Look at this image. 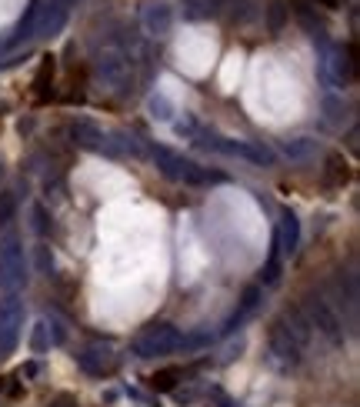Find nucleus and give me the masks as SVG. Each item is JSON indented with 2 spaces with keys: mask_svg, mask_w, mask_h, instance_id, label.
<instances>
[{
  "mask_svg": "<svg viewBox=\"0 0 360 407\" xmlns=\"http://www.w3.org/2000/svg\"><path fill=\"white\" fill-rule=\"evenodd\" d=\"M150 157L153 164L160 167V174L170 177V181H180V184H190V187H200V184H213V181H224V174H210L204 167H197L194 161H187L183 154L170 151L164 144H153L150 147Z\"/></svg>",
  "mask_w": 360,
  "mask_h": 407,
  "instance_id": "1",
  "label": "nucleus"
},
{
  "mask_svg": "<svg viewBox=\"0 0 360 407\" xmlns=\"http://www.w3.org/2000/svg\"><path fill=\"white\" fill-rule=\"evenodd\" d=\"M27 284V264H24V247H20V237L7 234L0 241V290L7 294H17L20 287Z\"/></svg>",
  "mask_w": 360,
  "mask_h": 407,
  "instance_id": "2",
  "label": "nucleus"
},
{
  "mask_svg": "<svg viewBox=\"0 0 360 407\" xmlns=\"http://www.w3.org/2000/svg\"><path fill=\"white\" fill-rule=\"evenodd\" d=\"M97 80L104 87H110L114 94H127V91H134V67H130V61L123 54L104 50L97 57Z\"/></svg>",
  "mask_w": 360,
  "mask_h": 407,
  "instance_id": "3",
  "label": "nucleus"
},
{
  "mask_svg": "<svg viewBox=\"0 0 360 407\" xmlns=\"http://www.w3.org/2000/svg\"><path fill=\"white\" fill-rule=\"evenodd\" d=\"M180 344H183V337L174 324H150L134 341V354L137 357H160V354H174Z\"/></svg>",
  "mask_w": 360,
  "mask_h": 407,
  "instance_id": "4",
  "label": "nucleus"
},
{
  "mask_svg": "<svg viewBox=\"0 0 360 407\" xmlns=\"http://www.w3.org/2000/svg\"><path fill=\"white\" fill-rule=\"evenodd\" d=\"M303 311H307V320H310V327H317V331L324 334V337H330L333 344H340L344 341V324H340V317L333 314V307H330L320 294H307L303 297Z\"/></svg>",
  "mask_w": 360,
  "mask_h": 407,
  "instance_id": "5",
  "label": "nucleus"
},
{
  "mask_svg": "<svg viewBox=\"0 0 360 407\" xmlns=\"http://www.w3.org/2000/svg\"><path fill=\"white\" fill-rule=\"evenodd\" d=\"M204 147H213L220 154H230V157H240V161H250L257 167H270L273 164V151L264 147V144H254V140H227V137H210V140H200Z\"/></svg>",
  "mask_w": 360,
  "mask_h": 407,
  "instance_id": "6",
  "label": "nucleus"
},
{
  "mask_svg": "<svg viewBox=\"0 0 360 407\" xmlns=\"http://www.w3.org/2000/svg\"><path fill=\"white\" fill-rule=\"evenodd\" d=\"M70 140H74L77 147H84V151H97V154H110V157H117V147L110 144V137L97 127L93 121H87V117H77V121H70Z\"/></svg>",
  "mask_w": 360,
  "mask_h": 407,
  "instance_id": "7",
  "label": "nucleus"
},
{
  "mask_svg": "<svg viewBox=\"0 0 360 407\" xmlns=\"http://www.w3.org/2000/svg\"><path fill=\"white\" fill-rule=\"evenodd\" d=\"M20 327H24V307L14 294L0 301V354H10L20 341Z\"/></svg>",
  "mask_w": 360,
  "mask_h": 407,
  "instance_id": "8",
  "label": "nucleus"
},
{
  "mask_svg": "<svg viewBox=\"0 0 360 407\" xmlns=\"http://www.w3.org/2000/svg\"><path fill=\"white\" fill-rule=\"evenodd\" d=\"M77 364H80V371H87L90 377H107V374H114L117 357H114L110 344H87L77 354Z\"/></svg>",
  "mask_w": 360,
  "mask_h": 407,
  "instance_id": "9",
  "label": "nucleus"
},
{
  "mask_svg": "<svg viewBox=\"0 0 360 407\" xmlns=\"http://www.w3.org/2000/svg\"><path fill=\"white\" fill-rule=\"evenodd\" d=\"M270 354L284 364V367H297L300 364V344L280 327V324L270 331Z\"/></svg>",
  "mask_w": 360,
  "mask_h": 407,
  "instance_id": "10",
  "label": "nucleus"
},
{
  "mask_svg": "<svg viewBox=\"0 0 360 407\" xmlns=\"http://www.w3.org/2000/svg\"><path fill=\"white\" fill-rule=\"evenodd\" d=\"M63 24H67V7H60V3L44 7V3H40V14H37V31H33V37H54Z\"/></svg>",
  "mask_w": 360,
  "mask_h": 407,
  "instance_id": "11",
  "label": "nucleus"
},
{
  "mask_svg": "<svg viewBox=\"0 0 360 407\" xmlns=\"http://www.w3.org/2000/svg\"><path fill=\"white\" fill-rule=\"evenodd\" d=\"M277 247L287 251V254H294V251L300 247V221H297V214L290 211V207L280 211V234H277Z\"/></svg>",
  "mask_w": 360,
  "mask_h": 407,
  "instance_id": "12",
  "label": "nucleus"
},
{
  "mask_svg": "<svg viewBox=\"0 0 360 407\" xmlns=\"http://www.w3.org/2000/svg\"><path fill=\"white\" fill-rule=\"evenodd\" d=\"M324 67L333 71L337 84H350L354 80V61H350V50H344V47H333L327 54V61H324Z\"/></svg>",
  "mask_w": 360,
  "mask_h": 407,
  "instance_id": "13",
  "label": "nucleus"
},
{
  "mask_svg": "<svg viewBox=\"0 0 360 407\" xmlns=\"http://www.w3.org/2000/svg\"><path fill=\"white\" fill-rule=\"evenodd\" d=\"M170 24H174V10H170L167 3H153V7L144 10V27H147V34H153V37H164V34L170 31Z\"/></svg>",
  "mask_w": 360,
  "mask_h": 407,
  "instance_id": "14",
  "label": "nucleus"
},
{
  "mask_svg": "<svg viewBox=\"0 0 360 407\" xmlns=\"http://www.w3.org/2000/svg\"><path fill=\"white\" fill-rule=\"evenodd\" d=\"M54 74H57V64L54 57H40V71L33 77V94H37V104H47L50 94H54Z\"/></svg>",
  "mask_w": 360,
  "mask_h": 407,
  "instance_id": "15",
  "label": "nucleus"
},
{
  "mask_svg": "<svg viewBox=\"0 0 360 407\" xmlns=\"http://www.w3.org/2000/svg\"><path fill=\"white\" fill-rule=\"evenodd\" d=\"M37 14H40V0H30V3H27V10H24V17L17 20L14 37H10L7 44L17 47L20 40H30V37H33V31H37Z\"/></svg>",
  "mask_w": 360,
  "mask_h": 407,
  "instance_id": "16",
  "label": "nucleus"
},
{
  "mask_svg": "<svg viewBox=\"0 0 360 407\" xmlns=\"http://www.w3.org/2000/svg\"><path fill=\"white\" fill-rule=\"evenodd\" d=\"M350 181V164L344 161V154H330L327 167H324V184L327 187H344Z\"/></svg>",
  "mask_w": 360,
  "mask_h": 407,
  "instance_id": "17",
  "label": "nucleus"
},
{
  "mask_svg": "<svg viewBox=\"0 0 360 407\" xmlns=\"http://www.w3.org/2000/svg\"><path fill=\"white\" fill-rule=\"evenodd\" d=\"M287 17H290V7H287V0H270L267 7V31L270 34H280L287 24Z\"/></svg>",
  "mask_w": 360,
  "mask_h": 407,
  "instance_id": "18",
  "label": "nucleus"
},
{
  "mask_svg": "<svg viewBox=\"0 0 360 407\" xmlns=\"http://www.w3.org/2000/svg\"><path fill=\"white\" fill-rule=\"evenodd\" d=\"M257 297H260V287H247V290H243V297H240V311L230 317V320H227V331H234L240 320H243V317L254 311V307H257Z\"/></svg>",
  "mask_w": 360,
  "mask_h": 407,
  "instance_id": "19",
  "label": "nucleus"
},
{
  "mask_svg": "<svg viewBox=\"0 0 360 407\" xmlns=\"http://www.w3.org/2000/svg\"><path fill=\"white\" fill-rule=\"evenodd\" d=\"M180 377H183L180 367H167V371H157V374L150 377V387H153V391H174Z\"/></svg>",
  "mask_w": 360,
  "mask_h": 407,
  "instance_id": "20",
  "label": "nucleus"
},
{
  "mask_svg": "<svg viewBox=\"0 0 360 407\" xmlns=\"http://www.w3.org/2000/svg\"><path fill=\"white\" fill-rule=\"evenodd\" d=\"M284 154H287V157H294V161H303V157H310V154H314V140H310V137L287 140V144H284Z\"/></svg>",
  "mask_w": 360,
  "mask_h": 407,
  "instance_id": "21",
  "label": "nucleus"
},
{
  "mask_svg": "<svg viewBox=\"0 0 360 407\" xmlns=\"http://www.w3.org/2000/svg\"><path fill=\"white\" fill-rule=\"evenodd\" d=\"M14 214H17V197L14 191H0V230L14 221Z\"/></svg>",
  "mask_w": 360,
  "mask_h": 407,
  "instance_id": "22",
  "label": "nucleus"
},
{
  "mask_svg": "<svg viewBox=\"0 0 360 407\" xmlns=\"http://www.w3.org/2000/svg\"><path fill=\"white\" fill-rule=\"evenodd\" d=\"M150 114H153L157 121H170V117H174V104L167 101L164 94H153V97H150Z\"/></svg>",
  "mask_w": 360,
  "mask_h": 407,
  "instance_id": "23",
  "label": "nucleus"
},
{
  "mask_svg": "<svg viewBox=\"0 0 360 407\" xmlns=\"http://www.w3.org/2000/svg\"><path fill=\"white\" fill-rule=\"evenodd\" d=\"M30 347H33V354H44L50 341H47V320H40L37 327H33V337H30Z\"/></svg>",
  "mask_w": 360,
  "mask_h": 407,
  "instance_id": "24",
  "label": "nucleus"
},
{
  "mask_svg": "<svg viewBox=\"0 0 360 407\" xmlns=\"http://www.w3.org/2000/svg\"><path fill=\"white\" fill-rule=\"evenodd\" d=\"M277 277H280V254L273 251V254H270V260H267V267H264V284H273Z\"/></svg>",
  "mask_w": 360,
  "mask_h": 407,
  "instance_id": "25",
  "label": "nucleus"
},
{
  "mask_svg": "<svg viewBox=\"0 0 360 407\" xmlns=\"http://www.w3.org/2000/svg\"><path fill=\"white\" fill-rule=\"evenodd\" d=\"M37 267H40L44 274L54 271V254H50V247H47V244H40V247H37Z\"/></svg>",
  "mask_w": 360,
  "mask_h": 407,
  "instance_id": "26",
  "label": "nucleus"
},
{
  "mask_svg": "<svg viewBox=\"0 0 360 407\" xmlns=\"http://www.w3.org/2000/svg\"><path fill=\"white\" fill-rule=\"evenodd\" d=\"M33 217H37V230L44 234V230H47V214H44V207H33Z\"/></svg>",
  "mask_w": 360,
  "mask_h": 407,
  "instance_id": "27",
  "label": "nucleus"
},
{
  "mask_svg": "<svg viewBox=\"0 0 360 407\" xmlns=\"http://www.w3.org/2000/svg\"><path fill=\"white\" fill-rule=\"evenodd\" d=\"M54 407H80V404H74L70 397H60V401H57V404H54Z\"/></svg>",
  "mask_w": 360,
  "mask_h": 407,
  "instance_id": "28",
  "label": "nucleus"
},
{
  "mask_svg": "<svg viewBox=\"0 0 360 407\" xmlns=\"http://www.w3.org/2000/svg\"><path fill=\"white\" fill-rule=\"evenodd\" d=\"M317 3H324V7H337V0H317Z\"/></svg>",
  "mask_w": 360,
  "mask_h": 407,
  "instance_id": "29",
  "label": "nucleus"
},
{
  "mask_svg": "<svg viewBox=\"0 0 360 407\" xmlns=\"http://www.w3.org/2000/svg\"><path fill=\"white\" fill-rule=\"evenodd\" d=\"M0 177H3V164H0Z\"/></svg>",
  "mask_w": 360,
  "mask_h": 407,
  "instance_id": "30",
  "label": "nucleus"
},
{
  "mask_svg": "<svg viewBox=\"0 0 360 407\" xmlns=\"http://www.w3.org/2000/svg\"><path fill=\"white\" fill-rule=\"evenodd\" d=\"M63 3H70V0H63Z\"/></svg>",
  "mask_w": 360,
  "mask_h": 407,
  "instance_id": "31",
  "label": "nucleus"
}]
</instances>
